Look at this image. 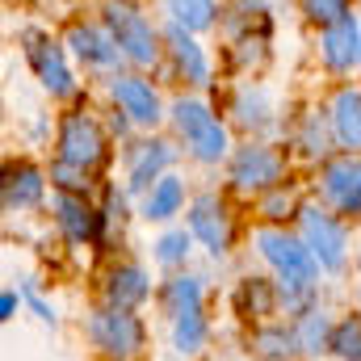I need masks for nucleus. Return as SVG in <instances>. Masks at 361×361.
<instances>
[{
    "instance_id": "22",
    "label": "nucleus",
    "mask_w": 361,
    "mask_h": 361,
    "mask_svg": "<svg viewBox=\"0 0 361 361\" xmlns=\"http://www.w3.org/2000/svg\"><path fill=\"white\" fill-rule=\"evenodd\" d=\"M180 197H185V193H180L177 177L156 180V189H152V197H147V214H152V219H169V214H177Z\"/></svg>"
},
{
    "instance_id": "14",
    "label": "nucleus",
    "mask_w": 361,
    "mask_h": 361,
    "mask_svg": "<svg viewBox=\"0 0 361 361\" xmlns=\"http://www.w3.org/2000/svg\"><path fill=\"white\" fill-rule=\"evenodd\" d=\"M105 294H109V302H114L118 311H126V307H139V302L147 298V277H143V269H135V265H126V269H114V273H109V286H105Z\"/></svg>"
},
{
    "instance_id": "7",
    "label": "nucleus",
    "mask_w": 361,
    "mask_h": 361,
    "mask_svg": "<svg viewBox=\"0 0 361 361\" xmlns=\"http://www.w3.org/2000/svg\"><path fill=\"white\" fill-rule=\"evenodd\" d=\"M189 227H193V235L219 257V252H227V244H231V219H227V206L219 202V197H197L193 202V210H189Z\"/></svg>"
},
{
    "instance_id": "18",
    "label": "nucleus",
    "mask_w": 361,
    "mask_h": 361,
    "mask_svg": "<svg viewBox=\"0 0 361 361\" xmlns=\"http://www.w3.org/2000/svg\"><path fill=\"white\" fill-rule=\"evenodd\" d=\"M173 160V147L169 143H143L135 152V164H130V189H147L152 177Z\"/></svg>"
},
{
    "instance_id": "5",
    "label": "nucleus",
    "mask_w": 361,
    "mask_h": 361,
    "mask_svg": "<svg viewBox=\"0 0 361 361\" xmlns=\"http://www.w3.org/2000/svg\"><path fill=\"white\" fill-rule=\"evenodd\" d=\"M302 235H307V248L319 257V265H328V269H341L345 265V231L336 227L332 214L307 206L302 210Z\"/></svg>"
},
{
    "instance_id": "13",
    "label": "nucleus",
    "mask_w": 361,
    "mask_h": 361,
    "mask_svg": "<svg viewBox=\"0 0 361 361\" xmlns=\"http://www.w3.org/2000/svg\"><path fill=\"white\" fill-rule=\"evenodd\" d=\"M169 47H173V59H177L180 76L189 80V85H206V55H202V47L185 34V25H177L173 34H169Z\"/></svg>"
},
{
    "instance_id": "28",
    "label": "nucleus",
    "mask_w": 361,
    "mask_h": 361,
    "mask_svg": "<svg viewBox=\"0 0 361 361\" xmlns=\"http://www.w3.org/2000/svg\"><path fill=\"white\" fill-rule=\"evenodd\" d=\"M51 177L59 180L68 193H85V189H89V180H85V169H76V164H68V160H59V164L51 169Z\"/></svg>"
},
{
    "instance_id": "23",
    "label": "nucleus",
    "mask_w": 361,
    "mask_h": 361,
    "mask_svg": "<svg viewBox=\"0 0 361 361\" xmlns=\"http://www.w3.org/2000/svg\"><path fill=\"white\" fill-rule=\"evenodd\" d=\"M240 315H273V290L269 281H244V290H240Z\"/></svg>"
},
{
    "instance_id": "3",
    "label": "nucleus",
    "mask_w": 361,
    "mask_h": 361,
    "mask_svg": "<svg viewBox=\"0 0 361 361\" xmlns=\"http://www.w3.org/2000/svg\"><path fill=\"white\" fill-rule=\"evenodd\" d=\"M59 152L76 169H97L105 160V135L89 114H68L63 130H59Z\"/></svg>"
},
{
    "instance_id": "26",
    "label": "nucleus",
    "mask_w": 361,
    "mask_h": 361,
    "mask_svg": "<svg viewBox=\"0 0 361 361\" xmlns=\"http://www.w3.org/2000/svg\"><path fill=\"white\" fill-rule=\"evenodd\" d=\"M302 8H307V17H315V21H324V25H332V21H341V17H349L345 0H302Z\"/></svg>"
},
{
    "instance_id": "12",
    "label": "nucleus",
    "mask_w": 361,
    "mask_h": 361,
    "mask_svg": "<svg viewBox=\"0 0 361 361\" xmlns=\"http://www.w3.org/2000/svg\"><path fill=\"white\" fill-rule=\"evenodd\" d=\"M30 59H34V68H38V76H42V85L51 92H72V72L63 68V55H59V47H51L42 34H30Z\"/></svg>"
},
{
    "instance_id": "29",
    "label": "nucleus",
    "mask_w": 361,
    "mask_h": 361,
    "mask_svg": "<svg viewBox=\"0 0 361 361\" xmlns=\"http://www.w3.org/2000/svg\"><path fill=\"white\" fill-rule=\"evenodd\" d=\"M324 336H328V324H324V315H307V324H302V349L307 353H319V345H324Z\"/></svg>"
},
{
    "instance_id": "32",
    "label": "nucleus",
    "mask_w": 361,
    "mask_h": 361,
    "mask_svg": "<svg viewBox=\"0 0 361 361\" xmlns=\"http://www.w3.org/2000/svg\"><path fill=\"white\" fill-rule=\"evenodd\" d=\"M286 206H290V197H269V206H265V210L277 219V210H286Z\"/></svg>"
},
{
    "instance_id": "11",
    "label": "nucleus",
    "mask_w": 361,
    "mask_h": 361,
    "mask_svg": "<svg viewBox=\"0 0 361 361\" xmlns=\"http://www.w3.org/2000/svg\"><path fill=\"white\" fill-rule=\"evenodd\" d=\"M357 55H361V34H357V25H353V17L332 21L328 34H324V59H328V68L345 72V68H353Z\"/></svg>"
},
{
    "instance_id": "33",
    "label": "nucleus",
    "mask_w": 361,
    "mask_h": 361,
    "mask_svg": "<svg viewBox=\"0 0 361 361\" xmlns=\"http://www.w3.org/2000/svg\"><path fill=\"white\" fill-rule=\"evenodd\" d=\"M13 307H17V298H13V294H4V298H0V311H4V319L13 315Z\"/></svg>"
},
{
    "instance_id": "2",
    "label": "nucleus",
    "mask_w": 361,
    "mask_h": 361,
    "mask_svg": "<svg viewBox=\"0 0 361 361\" xmlns=\"http://www.w3.org/2000/svg\"><path fill=\"white\" fill-rule=\"evenodd\" d=\"M173 114H177V130L189 139V147H193L197 160H219L227 152V135H223L219 118L202 101H180Z\"/></svg>"
},
{
    "instance_id": "9",
    "label": "nucleus",
    "mask_w": 361,
    "mask_h": 361,
    "mask_svg": "<svg viewBox=\"0 0 361 361\" xmlns=\"http://www.w3.org/2000/svg\"><path fill=\"white\" fill-rule=\"evenodd\" d=\"M324 193H328L345 214H361V160L328 164V173H324Z\"/></svg>"
},
{
    "instance_id": "27",
    "label": "nucleus",
    "mask_w": 361,
    "mask_h": 361,
    "mask_svg": "<svg viewBox=\"0 0 361 361\" xmlns=\"http://www.w3.org/2000/svg\"><path fill=\"white\" fill-rule=\"evenodd\" d=\"M257 345H261V353L273 361H281V357H290L294 353V336L290 332H261L257 336Z\"/></svg>"
},
{
    "instance_id": "25",
    "label": "nucleus",
    "mask_w": 361,
    "mask_h": 361,
    "mask_svg": "<svg viewBox=\"0 0 361 361\" xmlns=\"http://www.w3.org/2000/svg\"><path fill=\"white\" fill-rule=\"evenodd\" d=\"M332 349H336L341 361H361V324L357 319H349V324H341L332 332Z\"/></svg>"
},
{
    "instance_id": "16",
    "label": "nucleus",
    "mask_w": 361,
    "mask_h": 361,
    "mask_svg": "<svg viewBox=\"0 0 361 361\" xmlns=\"http://www.w3.org/2000/svg\"><path fill=\"white\" fill-rule=\"evenodd\" d=\"M332 122H336V139L345 147H361V97L357 92H341L336 97Z\"/></svg>"
},
{
    "instance_id": "31",
    "label": "nucleus",
    "mask_w": 361,
    "mask_h": 361,
    "mask_svg": "<svg viewBox=\"0 0 361 361\" xmlns=\"http://www.w3.org/2000/svg\"><path fill=\"white\" fill-rule=\"evenodd\" d=\"M235 109H240V122H244V126L265 122V118H261V97H240V101H235Z\"/></svg>"
},
{
    "instance_id": "6",
    "label": "nucleus",
    "mask_w": 361,
    "mask_h": 361,
    "mask_svg": "<svg viewBox=\"0 0 361 361\" xmlns=\"http://www.w3.org/2000/svg\"><path fill=\"white\" fill-rule=\"evenodd\" d=\"M92 341L105 349V353H114V357H130V353H139V345H143V328H139V319L135 315H126V311H105V315H97L92 319Z\"/></svg>"
},
{
    "instance_id": "1",
    "label": "nucleus",
    "mask_w": 361,
    "mask_h": 361,
    "mask_svg": "<svg viewBox=\"0 0 361 361\" xmlns=\"http://www.w3.org/2000/svg\"><path fill=\"white\" fill-rule=\"evenodd\" d=\"M257 244H261L265 261L281 273V281H286L290 294L311 290V281H315V252H311V248H302L298 240H290V235H281V231H261Z\"/></svg>"
},
{
    "instance_id": "17",
    "label": "nucleus",
    "mask_w": 361,
    "mask_h": 361,
    "mask_svg": "<svg viewBox=\"0 0 361 361\" xmlns=\"http://www.w3.org/2000/svg\"><path fill=\"white\" fill-rule=\"evenodd\" d=\"M68 42H72V51H76L80 59H89V63H114L118 51H122V47H114L101 30H89V25H76V30L68 34Z\"/></svg>"
},
{
    "instance_id": "30",
    "label": "nucleus",
    "mask_w": 361,
    "mask_h": 361,
    "mask_svg": "<svg viewBox=\"0 0 361 361\" xmlns=\"http://www.w3.org/2000/svg\"><path fill=\"white\" fill-rule=\"evenodd\" d=\"M185 252H189V240H185V231H177V235H164V240H160V261H164V265L180 261Z\"/></svg>"
},
{
    "instance_id": "8",
    "label": "nucleus",
    "mask_w": 361,
    "mask_h": 361,
    "mask_svg": "<svg viewBox=\"0 0 361 361\" xmlns=\"http://www.w3.org/2000/svg\"><path fill=\"white\" fill-rule=\"evenodd\" d=\"M277 177H281V160H277V152H269V147H244L235 156V164H231V180L240 189H265Z\"/></svg>"
},
{
    "instance_id": "24",
    "label": "nucleus",
    "mask_w": 361,
    "mask_h": 361,
    "mask_svg": "<svg viewBox=\"0 0 361 361\" xmlns=\"http://www.w3.org/2000/svg\"><path fill=\"white\" fill-rule=\"evenodd\" d=\"M169 307H173V315L202 307V286H197V277H177V281L169 286Z\"/></svg>"
},
{
    "instance_id": "4",
    "label": "nucleus",
    "mask_w": 361,
    "mask_h": 361,
    "mask_svg": "<svg viewBox=\"0 0 361 361\" xmlns=\"http://www.w3.org/2000/svg\"><path fill=\"white\" fill-rule=\"evenodd\" d=\"M105 17H109V30H114L118 47H122L135 63H152V59H156V34H152V25H147L126 0H109Z\"/></svg>"
},
{
    "instance_id": "19",
    "label": "nucleus",
    "mask_w": 361,
    "mask_h": 361,
    "mask_svg": "<svg viewBox=\"0 0 361 361\" xmlns=\"http://www.w3.org/2000/svg\"><path fill=\"white\" fill-rule=\"evenodd\" d=\"M55 210H59V223H63V231H68L72 240H89L92 231H97V214H92L80 197L63 193V197L55 202Z\"/></svg>"
},
{
    "instance_id": "15",
    "label": "nucleus",
    "mask_w": 361,
    "mask_h": 361,
    "mask_svg": "<svg viewBox=\"0 0 361 361\" xmlns=\"http://www.w3.org/2000/svg\"><path fill=\"white\" fill-rule=\"evenodd\" d=\"M38 197H42V177H38V169L21 164V169H8V173H4V206H8V210H13V206H38Z\"/></svg>"
},
{
    "instance_id": "10",
    "label": "nucleus",
    "mask_w": 361,
    "mask_h": 361,
    "mask_svg": "<svg viewBox=\"0 0 361 361\" xmlns=\"http://www.w3.org/2000/svg\"><path fill=\"white\" fill-rule=\"evenodd\" d=\"M114 101H118L135 122H143V126L160 122V97L152 92V85H143V80H135V76H118V80H114Z\"/></svg>"
},
{
    "instance_id": "20",
    "label": "nucleus",
    "mask_w": 361,
    "mask_h": 361,
    "mask_svg": "<svg viewBox=\"0 0 361 361\" xmlns=\"http://www.w3.org/2000/svg\"><path fill=\"white\" fill-rule=\"evenodd\" d=\"M177 324H173V341H177L180 353H197L202 349V341H206V324H202V307L197 311H180L173 315Z\"/></svg>"
},
{
    "instance_id": "21",
    "label": "nucleus",
    "mask_w": 361,
    "mask_h": 361,
    "mask_svg": "<svg viewBox=\"0 0 361 361\" xmlns=\"http://www.w3.org/2000/svg\"><path fill=\"white\" fill-rule=\"evenodd\" d=\"M169 13L185 30H206L214 21V0H169Z\"/></svg>"
}]
</instances>
